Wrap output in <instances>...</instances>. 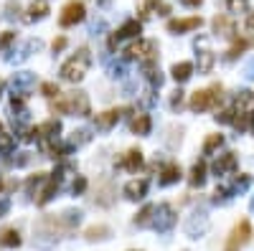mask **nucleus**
I'll return each mask as SVG.
<instances>
[{"label": "nucleus", "instance_id": "nucleus-36", "mask_svg": "<svg viewBox=\"0 0 254 251\" xmlns=\"http://www.w3.org/2000/svg\"><path fill=\"white\" fill-rule=\"evenodd\" d=\"M247 46H249V43H247L244 38L234 41V43H231V49L226 51V61H234V58H239V56H242V53L247 51Z\"/></svg>", "mask_w": 254, "mask_h": 251}, {"label": "nucleus", "instance_id": "nucleus-33", "mask_svg": "<svg viewBox=\"0 0 254 251\" xmlns=\"http://www.w3.org/2000/svg\"><path fill=\"white\" fill-rule=\"evenodd\" d=\"M252 185V175H247V173H239L236 178H234V183L229 185L231 188V193L234 196H239V193H244V190Z\"/></svg>", "mask_w": 254, "mask_h": 251}, {"label": "nucleus", "instance_id": "nucleus-18", "mask_svg": "<svg viewBox=\"0 0 254 251\" xmlns=\"http://www.w3.org/2000/svg\"><path fill=\"white\" fill-rule=\"evenodd\" d=\"M122 114H125V109H107V112H102V114L94 117V127L102 129V132H107V129H112L119 122V117H122Z\"/></svg>", "mask_w": 254, "mask_h": 251}, {"label": "nucleus", "instance_id": "nucleus-46", "mask_svg": "<svg viewBox=\"0 0 254 251\" xmlns=\"http://www.w3.org/2000/svg\"><path fill=\"white\" fill-rule=\"evenodd\" d=\"M244 79L254 81V58H249V61L244 64Z\"/></svg>", "mask_w": 254, "mask_h": 251}, {"label": "nucleus", "instance_id": "nucleus-27", "mask_svg": "<svg viewBox=\"0 0 254 251\" xmlns=\"http://www.w3.org/2000/svg\"><path fill=\"white\" fill-rule=\"evenodd\" d=\"M58 218H61V224H64V228H66V233H69V231H74V228H77V226L82 224L84 213H82L79 208H66Z\"/></svg>", "mask_w": 254, "mask_h": 251}, {"label": "nucleus", "instance_id": "nucleus-30", "mask_svg": "<svg viewBox=\"0 0 254 251\" xmlns=\"http://www.w3.org/2000/svg\"><path fill=\"white\" fill-rule=\"evenodd\" d=\"M188 180H191L193 188H203V185H206V162H203V160H198L196 165L191 168Z\"/></svg>", "mask_w": 254, "mask_h": 251}, {"label": "nucleus", "instance_id": "nucleus-34", "mask_svg": "<svg viewBox=\"0 0 254 251\" xmlns=\"http://www.w3.org/2000/svg\"><path fill=\"white\" fill-rule=\"evenodd\" d=\"M89 140H92L89 129H74L71 137H69V147H82V145H86Z\"/></svg>", "mask_w": 254, "mask_h": 251}, {"label": "nucleus", "instance_id": "nucleus-28", "mask_svg": "<svg viewBox=\"0 0 254 251\" xmlns=\"http://www.w3.org/2000/svg\"><path fill=\"white\" fill-rule=\"evenodd\" d=\"M110 236H112V228L104 226V224L89 226V228L84 231V239H86V241H104V239H110Z\"/></svg>", "mask_w": 254, "mask_h": 251}, {"label": "nucleus", "instance_id": "nucleus-17", "mask_svg": "<svg viewBox=\"0 0 254 251\" xmlns=\"http://www.w3.org/2000/svg\"><path fill=\"white\" fill-rule=\"evenodd\" d=\"M94 203L102 205V208H110V205L114 203V183L110 178H104L102 185L97 188V196H94Z\"/></svg>", "mask_w": 254, "mask_h": 251}, {"label": "nucleus", "instance_id": "nucleus-41", "mask_svg": "<svg viewBox=\"0 0 254 251\" xmlns=\"http://www.w3.org/2000/svg\"><path fill=\"white\" fill-rule=\"evenodd\" d=\"M214 120H216L219 125H234V109H221Z\"/></svg>", "mask_w": 254, "mask_h": 251}, {"label": "nucleus", "instance_id": "nucleus-15", "mask_svg": "<svg viewBox=\"0 0 254 251\" xmlns=\"http://www.w3.org/2000/svg\"><path fill=\"white\" fill-rule=\"evenodd\" d=\"M36 84V74L33 71H18L16 76H13V94H28L31 92V86Z\"/></svg>", "mask_w": 254, "mask_h": 251}, {"label": "nucleus", "instance_id": "nucleus-8", "mask_svg": "<svg viewBox=\"0 0 254 251\" xmlns=\"http://www.w3.org/2000/svg\"><path fill=\"white\" fill-rule=\"evenodd\" d=\"M86 18V8L82 0H69V3L64 5L61 10V16H58V23H61L64 28H71V25H77Z\"/></svg>", "mask_w": 254, "mask_h": 251}, {"label": "nucleus", "instance_id": "nucleus-32", "mask_svg": "<svg viewBox=\"0 0 254 251\" xmlns=\"http://www.w3.org/2000/svg\"><path fill=\"white\" fill-rule=\"evenodd\" d=\"M153 213H155V205H153V203H147L145 208H142V211L135 216V226H140V228H147V226L153 224Z\"/></svg>", "mask_w": 254, "mask_h": 251}, {"label": "nucleus", "instance_id": "nucleus-56", "mask_svg": "<svg viewBox=\"0 0 254 251\" xmlns=\"http://www.w3.org/2000/svg\"><path fill=\"white\" fill-rule=\"evenodd\" d=\"M0 132H3V122H0Z\"/></svg>", "mask_w": 254, "mask_h": 251}, {"label": "nucleus", "instance_id": "nucleus-31", "mask_svg": "<svg viewBox=\"0 0 254 251\" xmlns=\"http://www.w3.org/2000/svg\"><path fill=\"white\" fill-rule=\"evenodd\" d=\"M221 147H224V135H221V132L208 135L206 142H203V155H214L216 150H221Z\"/></svg>", "mask_w": 254, "mask_h": 251}, {"label": "nucleus", "instance_id": "nucleus-44", "mask_svg": "<svg viewBox=\"0 0 254 251\" xmlns=\"http://www.w3.org/2000/svg\"><path fill=\"white\" fill-rule=\"evenodd\" d=\"M84 190H86V178H82V175H79V178L71 183V193H74V196H82Z\"/></svg>", "mask_w": 254, "mask_h": 251}, {"label": "nucleus", "instance_id": "nucleus-7", "mask_svg": "<svg viewBox=\"0 0 254 251\" xmlns=\"http://www.w3.org/2000/svg\"><path fill=\"white\" fill-rule=\"evenodd\" d=\"M64 170H66V168H56V170L51 173L49 183L43 185V190H38V193H36V203H38V205H46V203L54 201V196L58 193V188H61V183H64Z\"/></svg>", "mask_w": 254, "mask_h": 251}, {"label": "nucleus", "instance_id": "nucleus-10", "mask_svg": "<svg viewBox=\"0 0 254 251\" xmlns=\"http://www.w3.org/2000/svg\"><path fill=\"white\" fill-rule=\"evenodd\" d=\"M206 231H208V216H206V211L191 213L188 221H186V236H188V239H201V236H206Z\"/></svg>", "mask_w": 254, "mask_h": 251}, {"label": "nucleus", "instance_id": "nucleus-16", "mask_svg": "<svg viewBox=\"0 0 254 251\" xmlns=\"http://www.w3.org/2000/svg\"><path fill=\"white\" fill-rule=\"evenodd\" d=\"M211 25H214V36L216 38H234L236 36V25H234V21L229 16H216Z\"/></svg>", "mask_w": 254, "mask_h": 251}, {"label": "nucleus", "instance_id": "nucleus-13", "mask_svg": "<svg viewBox=\"0 0 254 251\" xmlns=\"http://www.w3.org/2000/svg\"><path fill=\"white\" fill-rule=\"evenodd\" d=\"M236 165H239L236 152H224V155H219V157H216V162L211 165V170H214L216 178H221V175L234 173V170H236Z\"/></svg>", "mask_w": 254, "mask_h": 251}, {"label": "nucleus", "instance_id": "nucleus-25", "mask_svg": "<svg viewBox=\"0 0 254 251\" xmlns=\"http://www.w3.org/2000/svg\"><path fill=\"white\" fill-rule=\"evenodd\" d=\"M46 16H49V0H33V3L28 5L26 21L33 23V21H41V18H46Z\"/></svg>", "mask_w": 254, "mask_h": 251}, {"label": "nucleus", "instance_id": "nucleus-48", "mask_svg": "<svg viewBox=\"0 0 254 251\" xmlns=\"http://www.w3.org/2000/svg\"><path fill=\"white\" fill-rule=\"evenodd\" d=\"M28 162H31V152H21V155L16 157V165H18V168L28 165Z\"/></svg>", "mask_w": 254, "mask_h": 251}, {"label": "nucleus", "instance_id": "nucleus-20", "mask_svg": "<svg viewBox=\"0 0 254 251\" xmlns=\"http://www.w3.org/2000/svg\"><path fill=\"white\" fill-rule=\"evenodd\" d=\"M147 183L145 178H140V180H130L127 185H125V198L127 201H142L145 196H147Z\"/></svg>", "mask_w": 254, "mask_h": 251}, {"label": "nucleus", "instance_id": "nucleus-49", "mask_svg": "<svg viewBox=\"0 0 254 251\" xmlns=\"http://www.w3.org/2000/svg\"><path fill=\"white\" fill-rule=\"evenodd\" d=\"M10 211V198H0V218Z\"/></svg>", "mask_w": 254, "mask_h": 251}, {"label": "nucleus", "instance_id": "nucleus-14", "mask_svg": "<svg viewBox=\"0 0 254 251\" xmlns=\"http://www.w3.org/2000/svg\"><path fill=\"white\" fill-rule=\"evenodd\" d=\"M117 168H122V170H127V173H138V170L142 168V150H140V147H132V150H127L122 157H119Z\"/></svg>", "mask_w": 254, "mask_h": 251}, {"label": "nucleus", "instance_id": "nucleus-57", "mask_svg": "<svg viewBox=\"0 0 254 251\" xmlns=\"http://www.w3.org/2000/svg\"><path fill=\"white\" fill-rule=\"evenodd\" d=\"M0 190H3V180H0Z\"/></svg>", "mask_w": 254, "mask_h": 251}, {"label": "nucleus", "instance_id": "nucleus-53", "mask_svg": "<svg viewBox=\"0 0 254 251\" xmlns=\"http://www.w3.org/2000/svg\"><path fill=\"white\" fill-rule=\"evenodd\" d=\"M247 28H249V33H254V13L247 18Z\"/></svg>", "mask_w": 254, "mask_h": 251}, {"label": "nucleus", "instance_id": "nucleus-3", "mask_svg": "<svg viewBox=\"0 0 254 251\" xmlns=\"http://www.w3.org/2000/svg\"><path fill=\"white\" fill-rule=\"evenodd\" d=\"M221 99H224V86H221V84H211V86H206V89L193 92L188 107H191L193 112H206V109L219 107Z\"/></svg>", "mask_w": 254, "mask_h": 251}, {"label": "nucleus", "instance_id": "nucleus-12", "mask_svg": "<svg viewBox=\"0 0 254 251\" xmlns=\"http://www.w3.org/2000/svg\"><path fill=\"white\" fill-rule=\"evenodd\" d=\"M138 10H140V18H153L155 13L158 16H168L170 13V5L168 3H163V0H140L138 3Z\"/></svg>", "mask_w": 254, "mask_h": 251}, {"label": "nucleus", "instance_id": "nucleus-38", "mask_svg": "<svg viewBox=\"0 0 254 251\" xmlns=\"http://www.w3.org/2000/svg\"><path fill=\"white\" fill-rule=\"evenodd\" d=\"M226 10H229V13H236V16L249 13V0H226Z\"/></svg>", "mask_w": 254, "mask_h": 251}, {"label": "nucleus", "instance_id": "nucleus-37", "mask_svg": "<svg viewBox=\"0 0 254 251\" xmlns=\"http://www.w3.org/2000/svg\"><path fill=\"white\" fill-rule=\"evenodd\" d=\"M13 150H16V137L0 132V155H10Z\"/></svg>", "mask_w": 254, "mask_h": 251}, {"label": "nucleus", "instance_id": "nucleus-35", "mask_svg": "<svg viewBox=\"0 0 254 251\" xmlns=\"http://www.w3.org/2000/svg\"><path fill=\"white\" fill-rule=\"evenodd\" d=\"M231 198H234V193H231V188H229V185H219L211 201H214L216 205H226V203H229Z\"/></svg>", "mask_w": 254, "mask_h": 251}, {"label": "nucleus", "instance_id": "nucleus-40", "mask_svg": "<svg viewBox=\"0 0 254 251\" xmlns=\"http://www.w3.org/2000/svg\"><path fill=\"white\" fill-rule=\"evenodd\" d=\"M41 94H43V97H49V99H54V97L61 94V89H58V84H56V81H43V84H41Z\"/></svg>", "mask_w": 254, "mask_h": 251}, {"label": "nucleus", "instance_id": "nucleus-23", "mask_svg": "<svg viewBox=\"0 0 254 251\" xmlns=\"http://www.w3.org/2000/svg\"><path fill=\"white\" fill-rule=\"evenodd\" d=\"M142 74H145V79L150 81V86H153V89H160V86H163V81H166V76H163V74H160V69H158V61L142 64Z\"/></svg>", "mask_w": 254, "mask_h": 251}, {"label": "nucleus", "instance_id": "nucleus-54", "mask_svg": "<svg viewBox=\"0 0 254 251\" xmlns=\"http://www.w3.org/2000/svg\"><path fill=\"white\" fill-rule=\"evenodd\" d=\"M249 211L254 213V196H252V201H249Z\"/></svg>", "mask_w": 254, "mask_h": 251}, {"label": "nucleus", "instance_id": "nucleus-1", "mask_svg": "<svg viewBox=\"0 0 254 251\" xmlns=\"http://www.w3.org/2000/svg\"><path fill=\"white\" fill-rule=\"evenodd\" d=\"M51 112L54 114H77V117H89L92 114V101L86 92H69L58 94L51 99Z\"/></svg>", "mask_w": 254, "mask_h": 251}, {"label": "nucleus", "instance_id": "nucleus-24", "mask_svg": "<svg viewBox=\"0 0 254 251\" xmlns=\"http://www.w3.org/2000/svg\"><path fill=\"white\" fill-rule=\"evenodd\" d=\"M58 135H61V122L58 120H49L38 125V140H58Z\"/></svg>", "mask_w": 254, "mask_h": 251}, {"label": "nucleus", "instance_id": "nucleus-39", "mask_svg": "<svg viewBox=\"0 0 254 251\" xmlns=\"http://www.w3.org/2000/svg\"><path fill=\"white\" fill-rule=\"evenodd\" d=\"M43 180H46V173H33L31 178L26 180V190H28V193L33 196V190H36V188H38V185H41Z\"/></svg>", "mask_w": 254, "mask_h": 251}, {"label": "nucleus", "instance_id": "nucleus-9", "mask_svg": "<svg viewBox=\"0 0 254 251\" xmlns=\"http://www.w3.org/2000/svg\"><path fill=\"white\" fill-rule=\"evenodd\" d=\"M252 239V224L249 221H239V224L231 228V236L226 241V251H242Z\"/></svg>", "mask_w": 254, "mask_h": 251}, {"label": "nucleus", "instance_id": "nucleus-51", "mask_svg": "<svg viewBox=\"0 0 254 251\" xmlns=\"http://www.w3.org/2000/svg\"><path fill=\"white\" fill-rule=\"evenodd\" d=\"M249 129H254V107L249 109V114H247V132Z\"/></svg>", "mask_w": 254, "mask_h": 251}, {"label": "nucleus", "instance_id": "nucleus-26", "mask_svg": "<svg viewBox=\"0 0 254 251\" xmlns=\"http://www.w3.org/2000/svg\"><path fill=\"white\" fill-rule=\"evenodd\" d=\"M170 76L175 79V84H186V81L193 76V64H191V61L173 64V69H170Z\"/></svg>", "mask_w": 254, "mask_h": 251}, {"label": "nucleus", "instance_id": "nucleus-50", "mask_svg": "<svg viewBox=\"0 0 254 251\" xmlns=\"http://www.w3.org/2000/svg\"><path fill=\"white\" fill-rule=\"evenodd\" d=\"M122 74H125V66H122V64H114V66L110 69V76H114V79L122 76Z\"/></svg>", "mask_w": 254, "mask_h": 251}, {"label": "nucleus", "instance_id": "nucleus-22", "mask_svg": "<svg viewBox=\"0 0 254 251\" xmlns=\"http://www.w3.org/2000/svg\"><path fill=\"white\" fill-rule=\"evenodd\" d=\"M181 175H183V173H181V165H175V162H168V165H163L158 183H160V185H173V183L181 180Z\"/></svg>", "mask_w": 254, "mask_h": 251}, {"label": "nucleus", "instance_id": "nucleus-52", "mask_svg": "<svg viewBox=\"0 0 254 251\" xmlns=\"http://www.w3.org/2000/svg\"><path fill=\"white\" fill-rule=\"evenodd\" d=\"M181 3H183V5H188V8H198V5L203 3V0H181Z\"/></svg>", "mask_w": 254, "mask_h": 251}, {"label": "nucleus", "instance_id": "nucleus-55", "mask_svg": "<svg viewBox=\"0 0 254 251\" xmlns=\"http://www.w3.org/2000/svg\"><path fill=\"white\" fill-rule=\"evenodd\" d=\"M0 94H3V81H0Z\"/></svg>", "mask_w": 254, "mask_h": 251}, {"label": "nucleus", "instance_id": "nucleus-43", "mask_svg": "<svg viewBox=\"0 0 254 251\" xmlns=\"http://www.w3.org/2000/svg\"><path fill=\"white\" fill-rule=\"evenodd\" d=\"M181 107H183V92H181V89H175V92H173V97H170V109H173V112H178Z\"/></svg>", "mask_w": 254, "mask_h": 251}, {"label": "nucleus", "instance_id": "nucleus-11", "mask_svg": "<svg viewBox=\"0 0 254 251\" xmlns=\"http://www.w3.org/2000/svg\"><path fill=\"white\" fill-rule=\"evenodd\" d=\"M203 25V18L201 16H191V18H173L168 21V33L173 36H181V33H188V31H196V28Z\"/></svg>", "mask_w": 254, "mask_h": 251}, {"label": "nucleus", "instance_id": "nucleus-42", "mask_svg": "<svg viewBox=\"0 0 254 251\" xmlns=\"http://www.w3.org/2000/svg\"><path fill=\"white\" fill-rule=\"evenodd\" d=\"M5 18L8 21H16L18 18V13H21V5H18V0H8V5H5Z\"/></svg>", "mask_w": 254, "mask_h": 251}, {"label": "nucleus", "instance_id": "nucleus-29", "mask_svg": "<svg viewBox=\"0 0 254 251\" xmlns=\"http://www.w3.org/2000/svg\"><path fill=\"white\" fill-rule=\"evenodd\" d=\"M0 246H3V249H18L21 246L18 228H3V231H0Z\"/></svg>", "mask_w": 254, "mask_h": 251}, {"label": "nucleus", "instance_id": "nucleus-5", "mask_svg": "<svg viewBox=\"0 0 254 251\" xmlns=\"http://www.w3.org/2000/svg\"><path fill=\"white\" fill-rule=\"evenodd\" d=\"M193 49H196V58H198V74H211L214 64H216V56H214L211 49H208V38L198 36L193 41Z\"/></svg>", "mask_w": 254, "mask_h": 251}, {"label": "nucleus", "instance_id": "nucleus-45", "mask_svg": "<svg viewBox=\"0 0 254 251\" xmlns=\"http://www.w3.org/2000/svg\"><path fill=\"white\" fill-rule=\"evenodd\" d=\"M13 41H16V31H5L3 36H0V51H5Z\"/></svg>", "mask_w": 254, "mask_h": 251}, {"label": "nucleus", "instance_id": "nucleus-6", "mask_svg": "<svg viewBox=\"0 0 254 251\" xmlns=\"http://www.w3.org/2000/svg\"><path fill=\"white\" fill-rule=\"evenodd\" d=\"M158 233H168L175 226V211L170 203H160L155 205V213H153V224H150Z\"/></svg>", "mask_w": 254, "mask_h": 251}, {"label": "nucleus", "instance_id": "nucleus-4", "mask_svg": "<svg viewBox=\"0 0 254 251\" xmlns=\"http://www.w3.org/2000/svg\"><path fill=\"white\" fill-rule=\"evenodd\" d=\"M125 58L127 61H140V64L158 61V43L150 38H138L135 43H130L125 49Z\"/></svg>", "mask_w": 254, "mask_h": 251}, {"label": "nucleus", "instance_id": "nucleus-21", "mask_svg": "<svg viewBox=\"0 0 254 251\" xmlns=\"http://www.w3.org/2000/svg\"><path fill=\"white\" fill-rule=\"evenodd\" d=\"M130 129L135 132V135H150V129H153V120H150V114H145V112H140V114H135L132 117V122H130Z\"/></svg>", "mask_w": 254, "mask_h": 251}, {"label": "nucleus", "instance_id": "nucleus-2", "mask_svg": "<svg viewBox=\"0 0 254 251\" xmlns=\"http://www.w3.org/2000/svg\"><path fill=\"white\" fill-rule=\"evenodd\" d=\"M89 66H92V51H89V49H79L71 58H66V61L61 64V71H58V74H61L64 81L77 84V81H82L86 76Z\"/></svg>", "mask_w": 254, "mask_h": 251}, {"label": "nucleus", "instance_id": "nucleus-19", "mask_svg": "<svg viewBox=\"0 0 254 251\" xmlns=\"http://www.w3.org/2000/svg\"><path fill=\"white\" fill-rule=\"evenodd\" d=\"M142 33V23L140 21H127L112 33V41H122V38H138Z\"/></svg>", "mask_w": 254, "mask_h": 251}, {"label": "nucleus", "instance_id": "nucleus-47", "mask_svg": "<svg viewBox=\"0 0 254 251\" xmlns=\"http://www.w3.org/2000/svg\"><path fill=\"white\" fill-rule=\"evenodd\" d=\"M51 49H54V53L64 51V49H66V38H64V36H61V38H56V41L51 43Z\"/></svg>", "mask_w": 254, "mask_h": 251}]
</instances>
